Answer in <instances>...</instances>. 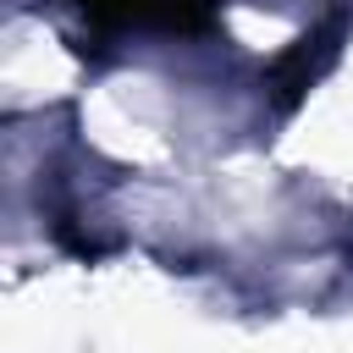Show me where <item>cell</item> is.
<instances>
[{
    "label": "cell",
    "mask_w": 353,
    "mask_h": 353,
    "mask_svg": "<svg viewBox=\"0 0 353 353\" xmlns=\"http://www.w3.org/2000/svg\"><path fill=\"white\" fill-rule=\"evenodd\" d=\"M88 17L99 22H138V28H176V33H193L210 22V0H77Z\"/></svg>",
    "instance_id": "obj_1"
},
{
    "label": "cell",
    "mask_w": 353,
    "mask_h": 353,
    "mask_svg": "<svg viewBox=\"0 0 353 353\" xmlns=\"http://www.w3.org/2000/svg\"><path fill=\"white\" fill-rule=\"evenodd\" d=\"M336 33H342V22H331L325 33H314V39H298V50L276 66V83H281V105H292L325 66H331V55H336Z\"/></svg>",
    "instance_id": "obj_2"
}]
</instances>
